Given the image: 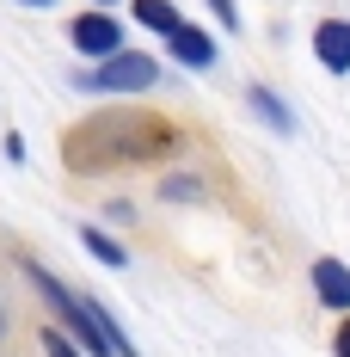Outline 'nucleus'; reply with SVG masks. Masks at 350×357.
I'll use <instances>...</instances> for the list:
<instances>
[{
  "label": "nucleus",
  "instance_id": "f257e3e1",
  "mask_svg": "<svg viewBox=\"0 0 350 357\" xmlns=\"http://www.w3.org/2000/svg\"><path fill=\"white\" fill-rule=\"evenodd\" d=\"M184 148V130L154 105H105L62 130V167L74 178H105L129 167H160Z\"/></svg>",
  "mask_w": 350,
  "mask_h": 357
},
{
  "label": "nucleus",
  "instance_id": "f03ea898",
  "mask_svg": "<svg viewBox=\"0 0 350 357\" xmlns=\"http://www.w3.org/2000/svg\"><path fill=\"white\" fill-rule=\"evenodd\" d=\"M25 278H31V284L43 289V302L62 314V326H68L74 345H86V351H99V357H141L136 345H129V333L111 321V314L86 296V289H68L49 265H37V259H25Z\"/></svg>",
  "mask_w": 350,
  "mask_h": 357
},
{
  "label": "nucleus",
  "instance_id": "7ed1b4c3",
  "mask_svg": "<svg viewBox=\"0 0 350 357\" xmlns=\"http://www.w3.org/2000/svg\"><path fill=\"white\" fill-rule=\"evenodd\" d=\"M80 86H86V93H111V99L154 93V86H160V62H154L148 50H129V43H123V50H111L93 74H80Z\"/></svg>",
  "mask_w": 350,
  "mask_h": 357
},
{
  "label": "nucleus",
  "instance_id": "20e7f679",
  "mask_svg": "<svg viewBox=\"0 0 350 357\" xmlns=\"http://www.w3.org/2000/svg\"><path fill=\"white\" fill-rule=\"evenodd\" d=\"M68 43L80 50V56L105 62L111 50H123V25H117V13L93 6V13H74V25H68Z\"/></svg>",
  "mask_w": 350,
  "mask_h": 357
},
{
  "label": "nucleus",
  "instance_id": "39448f33",
  "mask_svg": "<svg viewBox=\"0 0 350 357\" xmlns=\"http://www.w3.org/2000/svg\"><path fill=\"white\" fill-rule=\"evenodd\" d=\"M166 50H173V62H178V68H191V74L215 68V56H221V43H215L203 25H184V19H178L173 31H166Z\"/></svg>",
  "mask_w": 350,
  "mask_h": 357
},
{
  "label": "nucleus",
  "instance_id": "423d86ee",
  "mask_svg": "<svg viewBox=\"0 0 350 357\" xmlns=\"http://www.w3.org/2000/svg\"><path fill=\"white\" fill-rule=\"evenodd\" d=\"M314 296L326 302V308H338V314H350V265L344 259H332V252H319L314 259Z\"/></svg>",
  "mask_w": 350,
  "mask_h": 357
},
{
  "label": "nucleus",
  "instance_id": "0eeeda50",
  "mask_svg": "<svg viewBox=\"0 0 350 357\" xmlns=\"http://www.w3.org/2000/svg\"><path fill=\"white\" fill-rule=\"evenodd\" d=\"M314 56L326 74H350V19H319L314 25Z\"/></svg>",
  "mask_w": 350,
  "mask_h": 357
},
{
  "label": "nucleus",
  "instance_id": "6e6552de",
  "mask_svg": "<svg viewBox=\"0 0 350 357\" xmlns=\"http://www.w3.org/2000/svg\"><path fill=\"white\" fill-rule=\"evenodd\" d=\"M246 99H252V111H258V117H264V123H271L277 136H295V111L283 105V99H277V93H271V86H252Z\"/></svg>",
  "mask_w": 350,
  "mask_h": 357
},
{
  "label": "nucleus",
  "instance_id": "1a4fd4ad",
  "mask_svg": "<svg viewBox=\"0 0 350 357\" xmlns=\"http://www.w3.org/2000/svg\"><path fill=\"white\" fill-rule=\"evenodd\" d=\"M80 247L93 252V259H99V265H111V271H117V265H129V252L117 247V241H111L105 228H80Z\"/></svg>",
  "mask_w": 350,
  "mask_h": 357
},
{
  "label": "nucleus",
  "instance_id": "9d476101",
  "mask_svg": "<svg viewBox=\"0 0 350 357\" xmlns=\"http://www.w3.org/2000/svg\"><path fill=\"white\" fill-rule=\"evenodd\" d=\"M129 13H136L141 25H148V31H160V37H166V31L178 25V6H173V0H136Z\"/></svg>",
  "mask_w": 350,
  "mask_h": 357
},
{
  "label": "nucleus",
  "instance_id": "9b49d317",
  "mask_svg": "<svg viewBox=\"0 0 350 357\" xmlns=\"http://www.w3.org/2000/svg\"><path fill=\"white\" fill-rule=\"evenodd\" d=\"M160 197H173V204H191V197H203V185H197V178H166V185H160Z\"/></svg>",
  "mask_w": 350,
  "mask_h": 357
},
{
  "label": "nucleus",
  "instance_id": "f8f14e48",
  "mask_svg": "<svg viewBox=\"0 0 350 357\" xmlns=\"http://www.w3.org/2000/svg\"><path fill=\"white\" fill-rule=\"evenodd\" d=\"M209 13L221 19V31H240V6L234 0H209Z\"/></svg>",
  "mask_w": 350,
  "mask_h": 357
},
{
  "label": "nucleus",
  "instance_id": "ddd939ff",
  "mask_svg": "<svg viewBox=\"0 0 350 357\" xmlns=\"http://www.w3.org/2000/svg\"><path fill=\"white\" fill-rule=\"evenodd\" d=\"M43 351H49V357H80V351H74V339H62V333H56V326H49V333H43Z\"/></svg>",
  "mask_w": 350,
  "mask_h": 357
},
{
  "label": "nucleus",
  "instance_id": "4468645a",
  "mask_svg": "<svg viewBox=\"0 0 350 357\" xmlns=\"http://www.w3.org/2000/svg\"><path fill=\"white\" fill-rule=\"evenodd\" d=\"M332 351H338V357H350V321L338 326V339H332Z\"/></svg>",
  "mask_w": 350,
  "mask_h": 357
},
{
  "label": "nucleus",
  "instance_id": "2eb2a0df",
  "mask_svg": "<svg viewBox=\"0 0 350 357\" xmlns=\"http://www.w3.org/2000/svg\"><path fill=\"white\" fill-rule=\"evenodd\" d=\"M19 6H56V0H19Z\"/></svg>",
  "mask_w": 350,
  "mask_h": 357
},
{
  "label": "nucleus",
  "instance_id": "dca6fc26",
  "mask_svg": "<svg viewBox=\"0 0 350 357\" xmlns=\"http://www.w3.org/2000/svg\"><path fill=\"white\" fill-rule=\"evenodd\" d=\"M0 333H6V308H0Z\"/></svg>",
  "mask_w": 350,
  "mask_h": 357
},
{
  "label": "nucleus",
  "instance_id": "f3484780",
  "mask_svg": "<svg viewBox=\"0 0 350 357\" xmlns=\"http://www.w3.org/2000/svg\"><path fill=\"white\" fill-rule=\"evenodd\" d=\"M99 6H105V13H111V0H99Z\"/></svg>",
  "mask_w": 350,
  "mask_h": 357
}]
</instances>
